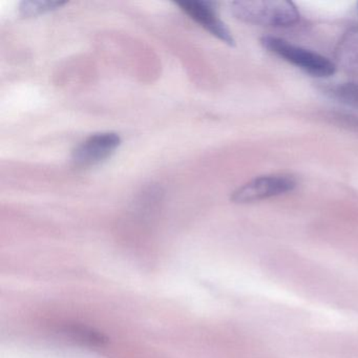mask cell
I'll use <instances>...</instances> for the list:
<instances>
[{"label": "cell", "mask_w": 358, "mask_h": 358, "mask_svg": "<svg viewBox=\"0 0 358 358\" xmlns=\"http://www.w3.org/2000/svg\"><path fill=\"white\" fill-rule=\"evenodd\" d=\"M261 43L264 49L270 53L278 56L312 76L326 78L336 72V66L328 58L310 50L297 47L284 39L266 36L262 38Z\"/></svg>", "instance_id": "cell-2"}, {"label": "cell", "mask_w": 358, "mask_h": 358, "mask_svg": "<svg viewBox=\"0 0 358 358\" xmlns=\"http://www.w3.org/2000/svg\"><path fill=\"white\" fill-rule=\"evenodd\" d=\"M121 138L116 133H98L81 142L73 152L76 166L87 169L110 158L120 146Z\"/></svg>", "instance_id": "cell-4"}, {"label": "cell", "mask_w": 358, "mask_h": 358, "mask_svg": "<svg viewBox=\"0 0 358 358\" xmlns=\"http://www.w3.org/2000/svg\"><path fill=\"white\" fill-rule=\"evenodd\" d=\"M336 59L345 72L358 76V29H352L339 41Z\"/></svg>", "instance_id": "cell-6"}, {"label": "cell", "mask_w": 358, "mask_h": 358, "mask_svg": "<svg viewBox=\"0 0 358 358\" xmlns=\"http://www.w3.org/2000/svg\"><path fill=\"white\" fill-rule=\"evenodd\" d=\"M295 187L296 181L291 176H261L234 190L232 192L231 201L236 204H251L288 194Z\"/></svg>", "instance_id": "cell-3"}, {"label": "cell", "mask_w": 358, "mask_h": 358, "mask_svg": "<svg viewBox=\"0 0 358 358\" xmlns=\"http://www.w3.org/2000/svg\"><path fill=\"white\" fill-rule=\"evenodd\" d=\"M231 12L241 22L270 28H288L301 20L296 6L287 0L234 1Z\"/></svg>", "instance_id": "cell-1"}, {"label": "cell", "mask_w": 358, "mask_h": 358, "mask_svg": "<svg viewBox=\"0 0 358 358\" xmlns=\"http://www.w3.org/2000/svg\"><path fill=\"white\" fill-rule=\"evenodd\" d=\"M176 5L186 15L189 16L196 24L204 28L207 32L210 33L211 35L227 45H234V39L231 32L220 20L213 3L192 0V1H179V3H176Z\"/></svg>", "instance_id": "cell-5"}, {"label": "cell", "mask_w": 358, "mask_h": 358, "mask_svg": "<svg viewBox=\"0 0 358 358\" xmlns=\"http://www.w3.org/2000/svg\"><path fill=\"white\" fill-rule=\"evenodd\" d=\"M329 92L333 98L341 103L358 108V83H341Z\"/></svg>", "instance_id": "cell-8"}, {"label": "cell", "mask_w": 358, "mask_h": 358, "mask_svg": "<svg viewBox=\"0 0 358 358\" xmlns=\"http://www.w3.org/2000/svg\"><path fill=\"white\" fill-rule=\"evenodd\" d=\"M68 332L75 338L79 339L83 343H90V345H102L106 341L101 333L96 332L87 327L71 326L68 328Z\"/></svg>", "instance_id": "cell-9"}, {"label": "cell", "mask_w": 358, "mask_h": 358, "mask_svg": "<svg viewBox=\"0 0 358 358\" xmlns=\"http://www.w3.org/2000/svg\"><path fill=\"white\" fill-rule=\"evenodd\" d=\"M66 3L64 1H50V0H26L20 5V14L24 18L35 17V16L54 11Z\"/></svg>", "instance_id": "cell-7"}]
</instances>
